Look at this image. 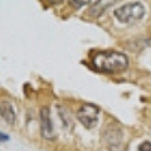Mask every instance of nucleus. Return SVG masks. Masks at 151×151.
I'll use <instances>...</instances> for the list:
<instances>
[{
	"label": "nucleus",
	"instance_id": "nucleus-1",
	"mask_svg": "<svg viewBox=\"0 0 151 151\" xmlns=\"http://www.w3.org/2000/svg\"><path fill=\"white\" fill-rule=\"evenodd\" d=\"M93 65L100 72L105 73H121L129 65V59L124 53L116 50H102L94 54Z\"/></svg>",
	"mask_w": 151,
	"mask_h": 151
},
{
	"label": "nucleus",
	"instance_id": "nucleus-7",
	"mask_svg": "<svg viewBox=\"0 0 151 151\" xmlns=\"http://www.w3.org/2000/svg\"><path fill=\"white\" fill-rule=\"evenodd\" d=\"M139 151H151V142L150 141H145L139 146Z\"/></svg>",
	"mask_w": 151,
	"mask_h": 151
},
{
	"label": "nucleus",
	"instance_id": "nucleus-3",
	"mask_svg": "<svg viewBox=\"0 0 151 151\" xmlns=\"http://www.w3.org/2000/svg\"><path fill=\"white\" fill-rule=\"evenodd\" d=\"M98 112L100 108L96 105L92 103H84L79 107V110L77 111V120L81 124L87 127V129H92L97 125V120H98Z\"/></svg>",
	"mask_w": 151,
	"mask_h": 151
},
{
	"label": "nucleus",
	"instance_id": "nucleus-9",
	"mask_svg": "<svg viewBox=\"0 0 151 151\" xmlns=\"http://www.w3.org/2000/svg\"><path fill=\"white\" fill-rule=\"evenodd\" d=\"M4 140H8V135L1 134V141H4Z\"/></svg>",
	"mask_w": 151,
	"mask_h": 151
},
{
	"label": "nucleus",
	"instance_id": "nucleus-6",
	"mask_svg": "<svg viewBox=\"0 0 151 151\" xmlns=\"http://www.w3.org/2000/svg\"><path fill=\"white\" fill-rule=\"evenodd\" d=\"M107 6H108V3H105V1H97V3H94V5L91 6V9H89L88 14H89V15H92V17H98V15H101L102 12L105 10Z\"/></svg>",
	"mask_w": 151,
	"mask_h": 151
},
{
	"label": "nucleus",
	"instance_id": "nucleus-5",
	"mask_svg": "<svg viewBox=\"0 0 151 151\" xmlns=\"http://www.w3.org/2000/svg\"><path fill=\"white\" fill-rule=\"evenodd\" d=\"M1 117L9 125H13L15 122V112L13 110V106L6 101L1 102Z\"/></svg>",
	"mask_w": 151,
	"mask_h": 151
},
{
	"label": "nucleus",
	"instance_id": "nucleus-8",
	"mask_svg": "<svg viewBox=\"0 0 151 151\" xmlns=\"http://www.w3.org/2000/svg\"><path fill=\"white\" fill-rule=\"evenodd\" d=\"M69 4H72L73 6H76V8H79V6H82V5H86V4H89V1L88 0H86V1H69Z\"/></svg>",
	"mask_w": 151,
	"mask_h": 151
},
{
	"label": "nucleus",
	"instance_id": "nucleus-4",
	"mask_svg": "<svg viewBox=\"0 0 151 151\" xmlns=\"http://www.w3.org/2000/svg\"><path fill=\"white\" fill-rule=\"evenodd\" d=\"M40 125H42V135H43V137L48 140L54 139V127L48 107H43L40 110Z\"/></svg>",
	"mask_w": 151,
	"mask_h": 151
},
{
	"label": "nucleus",
	"instance_id": "nucleus-2",
	"mask_svg": "<svg viewBox=\"0 0 151 151\" xmlns=\"http://www.w3.org/2000/svg\"><path fill=\"white\" fill-rule=\"evenodd\" d=\"M145 14V8L141 3H129L115 10L117 20L124 24H131L136 20H140Z\"/></svg>",
	"mask_w": 151,
	"mask_h": 151
}]
</instances>
